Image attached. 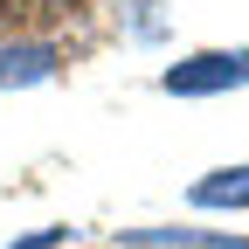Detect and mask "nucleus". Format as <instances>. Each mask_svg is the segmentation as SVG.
Here are the masks:
<instances>
[{
  "label": "nucleus",
  "mask_w": 249,
  "mask_h": 249,
  "mask_svg": "<svg viewBox=\"0 0 249 249\" xmlns=\"http://www.w3.org/2000/svg\"><path fill=\"white\" fill-rule=\"evenodd\" d=\"M55 242H70V229H42V235H28V242H7V249H55Z\"/></svg>",
  "instance_id": "4"
},
{
  "label": "nucleus",
  "mask_w": 249,
  "mask_h": 249,
  "mask_svg": "<svg viewBox=\"0 0 249 249\" xmlns=\"http://www.w3.org/2000/svg\"><path fill=\"white\" fill-rule=\"evenodd\" d=\"M194 208H249V166H222L194 180Z\"/></svg>",
  "instance_id": "3"
},
{
  "label": "nucleus",
  "mask_w": 249,
  "mask_h": 249,
  "mask_svg": "<svg viewBox=\"0 0 249 249\" xmlns=\"http://www.w3.org/2000/svg\"><path fill=\"white\" fill-rule=\"evenodd\" d=\"M132 249H173L166 235H132Z\"/></svg>",
  "instance_id": "5"
},
{
  "label": "nucleus",
  "mask_w": 249,
  "mask_h": 249,
  "mask_svg": "<svg viewBox=\"0 0 249 249\" xmlns=\"http://www.w3.org/2000/svg\"><path fill=\"white\" fill-rule=\"evenodd\" d=\"M55 49L49 42H0V83H49Z\"/></svg>",
  "instance_id": "2"
},
{
  "label": "nucleus",
  "mask_w": 249,
  "mask_h": 249,
  "mask_svg": "<svg viewBox=\"0 0 249 249\" xmlns=\"http://www.w3.org/2000/svg\"><path fill=\"white\" fill-rule=\"evenodd\" d=\"M160 83L173 90V97H208V90H235V83H249V49H201V55L173 62Z\"/></svg>",
  "instance_id": "1"
}]
</instances>
